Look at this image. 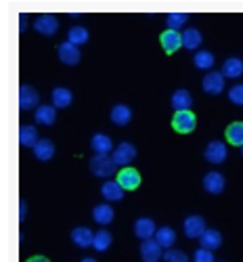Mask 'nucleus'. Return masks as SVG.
I'll return each instance as SVG.
<instances>
[{
    "label": "nucleus",
    "mask_w": 243,
    "mask_h": 262,
    "mask_svg": "<svg viewBox=\"0 0 243 262\" xmlns=\"http://www.w3.org/2000/svg\"><path fill=\"white\" fill-rule=\"evenodd\" d=\"M220 72L225 74V78H231V80L241 78V74H243V61L239 57H229V59H225L223 70H220Z\"/></svg>",
    "instance_id": "obj_27"
},
{
    "label": "nucleus",
    "mask_w": 243,
    "mask_h": 262,
    "mask_svg": "<svg viewBox=\"0 0 243 262\" xmlns=\"http://www.w3.org/2000/svg\"><path fill=\"white\" fill-rule=\"evenodd\" d=\"M241 156H243V147H241Z\"/></svg>",
    "instance_id": "obj_40"
},
{
    "label": "nucleus",
    "mask_w": 243,
    "mask_h": 262,
    "mask_svg": "<svg viewBox=\"0 0 243 262\" xmlns=\"http://www.w3.org/2000/svg\"><path fill=\"white\" fill-rule=\"evenodd\" d=\"M34 30L40 34V36H47V38H51V36H55L57 32H59V19L55 17V15H40L36 21H34Z\"/></svg>",
    "instance_id": "obj_11"
},
{
    "label": "nucleus",
    "mask_w": 243,
    "mask_h": 262,
    "mask_svg": "<svg viewBox=\"0 0 243 262\" xmlns=\"http://www.w3.org/2000/svg\"><path fill=\"white\" fill-rule=\"evenodd\" d=\"M74 101V95L70 89H65V86H55L53 89V95H51V103L57 107V109H68Z\"/></svg>",
    "instance_id": "obj_22"
},
{
    "label": "nucleus",
    "mask_w": 243,
    "mask_h": 262,
    "mask_svg": "<svg viewBox=\"0 0 243 262\" xmlns=\"http://www.w3.org/2000/svg\"><path fill=\"white\" fill-rule=\"evenodd\" d=\"M172 128L179 135H189L197 128V116L191 109H187V112H176L172 118Z\"/></svg>",
    "instance_id": "obj_3"
},
{
    "label": "nucleus",
    "mask_w": 243,
    "mask_h": 262,
    "mask_svg": "<svg viewBox=\"0 0 243 262\" xmlns=\"http://www.w3.org/2000/svg\"><path fill=\"white\" fill-rule=\"evenodd\" d=\"M160 45L164 49L166 55H174L176 51H181L183 49V34L179 30H168L160 36Z\"/></svg>",
    "instance_id": "obj_7"
},
{
    "label": "nucleus",
    "mask_w": 243,
    "mask_h": 262,
    "mask_svg": "<svg viewBox=\"0 0 243 262\" xmlns=\"http://www.w3.org/2000/svg\"><path fill=\"white\" fill-rule=\"evenodd\" d=\"M183 229H185V235L189 239H200L204 233H206V218L200 216V214H191L185 218V223H183Z\"/></svg>",
    "instance_id": "obj_6"
},
{
    "label": "nucleus",
    "mask_w": 243,
    "mask_h": 262,
    "mask_svg": "<svg viewBox=\"0 0 243 262\" xmlns=\"http://www.w3.org/2000/svg\"><path fill=\"white\" fill-rule=\"evenodd\" d=\"M204 189H206V193H210V195H220L225 191V187H227V179H225V174L223 172H218V170H212V172H208L206 177H204Z\"/></svg>",
    "instance_id": "obj_10"
},
{
    "label": "nucleus",
    "mask_w": 243,
    "mask_h": 262,
    "mask_svg": "<svg viewBox=\"0 0 243 262\" xmlns=\"http://www.w3.org/2000/svg\"><path fill=\"white\" fill-rule=\"evenodd\" d=\"M80 262H97L95 258H84V260H80Z\"/></svg>",
    "instance_id": "obj_39"
},
{
    "label": "nucleus",
    "mask_w": 243,
    "mask_h": 262,
    "mask_svg": "<svg viewBox=\"0 0 243 262\" xmlns=\"http://www.w3.org/2000/svg\"><path fill=\"white\" fill-rule=\"evenodd\" d=\"M38 128L34 124H24L19 128V143L28 147V149H34V145L38 143Z\"/></svg>",
    "instance_id": "obj_25"
},
{
    "label": "nucleus",
    "mask_w": 243,
    "mask_h": 262,
    "mask_svg": "<svg viewBox=\"0 0 243 262\" xmlns=\"http://www.w3.org/2000/svg\"><path fill=\"white\" fill-rule=\"evenodd\" d=\"M141 172L137 170V168H130V166H126V168H122L120 172H118V183L126 189V191H137L139 187H141Z\"/></svg>",
    "instance_id": "obj_12"
},
{
    "label": "nucleus",
    "mask_w": 243,
    "mask_h": 262,
    "mask_svg": "<svg viewBox=\"0 0 243 262\" xmlns=\"http://www.w3.org/2000/svg\"><path fill=\"white\" fill-rule=\"evenodd\" d=\"M158 225H156V221L153 218H147V216H143V218H137V223H135V235L141 239V242H147V239H153L156 237V233H158Z\"/></svg>",
    "instance_id": "obj_14"
},
{
    "label": "nucleus",
    "mask_w": 243,
    "mask_h": 262,
    "mask_svg": "<svg viewBox=\"0 0 243 262\" xmlns=\"http://www.w3.org/2000/svg\"><path fill=\"white\" fill-rule=\"evenodd\" d=\"M40 105V93L30 84H21L19 86V107L24 112H30V109Z\"/></svg>",
    "instance_id": "obj_8"
},
{
    "label": "nucleus",
    "mask_w": 243,
    "mask_h": 262,
    "mask_svg": "<svg viewBox=\"0 0 243 262\" xmlns=\"http://www.w3.org/2000/svg\"><path fill=\"white\" fill-rule=\"evenodd\" d=\"M141 260L143 262H160L164 258V248L156 242V239H147L141 244Z\"/></svg>",
    "instance_id": "obj_13"
},
{
    "label": "nucleus",
    "mask_w": 243,
    "mask_h": 262,
    "mask_svg": "<svg viewBox=\"0 0 243 262\" xmlns=\"http://www.w3.org/2000/svg\"><path fill=\"white\" fill-rule=\"evenodd\" d=\"M124 193H126V189L118 181H107L101 185V195L105 202H122Z\"/></svg>",
    "instance_id": "obj_15"
},
{
    "label": "nucleus",
    "mask_w": 243,
    "mask_h": 262,
    "mask_svg": "<svg viewBox=\"0 0 243 262\" xmlns=\"http://www.w3.org/2000/svg\"><path fill=\"white\" fill-rule=\"evenodd\" d=\"M114 208L109 206V204H99L93 208V221L101 227H107V225H112L114 223Z\"/></svg>",
    "instance_id": "obj_23"
},
{
    "label": "nucleus",
    "mask_w": 243,
    "mask_h": 262,
    "mask_svg": "<svg viewBox=\"0 0 243 262\" xmlns=\"http://www.w3.org/2000/svg\"><path fill=\"white\" fill-rule=\"evenodd\" d=\"M229 101L237 107H243V84H235L229 89Z\"/></svg>",
    "instance_id": "obj_34"
},
{
    "label": "nucleus",
    "mask_w": 243,
    "mask_h": 262,
    "mask_svg": "<svg viewBox=\"0 0 243 262\" xmlns=\"http://www.w3.org/2000/svg\"><path fill=\"white\" fill-rule=\"evenodd\" d=\"M227 141L235 147H243V122H233L227 128Z\"/></svg>",
    "instance_id": "obj_31"
},
{
    "label": "nucleus",
    "mask_w": 243,
    "mask_h": 262,
    "mask_svg": "<svg viewBox=\"0 0 243 262\" xmlns=\"http://www.w3.org/2000/svg\"><path fill=\"white\" fill-rule=\"evenodd\" d=\"M202 89L206 95H212V97L220 95L225 91V74L223 72H208L202 80Z\"/></svg>",
    "instance_id": "obj_5"
},
{
    "label": "nucleus",
    "mask_w": 243,
    "mask_h": 262,
    "mask_svg": "<svg viewBox=\"0 0 243 262\" xmlns=\"http://www.w3.org/2000/svg\"><path fill=\"white\" fill-rule=\"evenodd\" d=\"M34 158L38 162H49L55 158V143L51 139H40L34 145Z\"/></svg>",
    "instance_id": "obj_21"
},
{
    "label": "nucleus",
    "mask_w": 243,
    "mask_h": 262,
    "mask_svg": "<svg viewBox=\"0 0 243 262\" xmlns=\"http://www.w3.org/2000/svg\"><path fill=\"white\" fill-rule=\"evenodd\" d=\"M112 158L116 160V164H118L120 168H126V166H130L132 162H135V158H137V147L132 145V143H128V141H124V143H120V145L116 147V151H114Z\"/></svg>",
    "instance_id": "obj_9"
},
{
    "label": "nucleus",
    "mask_w": 243,
    "mask_h": 262,
    "mask_svg": "<svg viewBox=\"0 0 243 262\" xmlns=\"http://www.w3.org/2000/svg\"><path fill=\"white\" fill-rule=\"evenodd\" d=\"M189 15L187 13H168L166 17V28L168 30H181L185 24H187Z\"/></svg>",
    "instance_id": "obj_33"
},
{
    "label": "nucleus",
    "mask_w": 243,
    "mask_h": 262,
    "mask_svg": "<svg viewBox=\"0 0 243 262\" xmlns=\"http://www.w3.org/2000/svg\"><path fill=\"white\" fill-rule=\"evenodd\" d=\"M109 120H112V124H116V126H126L132 120V109L124 103H118L112 107V112H109Z\"/></svg>",
    "instance_id": "obj_19"
},
{
    "label": "nucleus",
    "mask_w": 243,
    "mask_h": 262,
    "mask_svg": "<svg viewBox=\"0 0 243 262\" xmlns=\"http://www.w3.org/2000/svg\"><path fill=\"white\" fill-rule=\"evenodd\" d=\"M164 260L166 262H189V256L181 250H168L164 252Z\"/></svg>",
    "instance_id": "obj_36"
},
{
    "label": "nucleus",
    "mask_w": 243,
    "mask_h": 262,
    "mask_svg": "<svg viewBox=\"0 0 243 262\" xmlns=\"http://www.w3.org/2000/svg\"><path fill=\"white\" fill-rule=\"evenodd\" d=\"M153 239H156V242H158L164 250H170V248L176 244V231H174L172 227H160Z\"/></svg>",
    "instance_id": "obj_28"
},
{
    "label": "nucleus",
    "mask_w": 243,
    "mask_h": 262,
    "mask_svg": "<svg viewBox=\"0 0 243 262\" xmlns=\"http://www.w3.org/2000/svg\"><path fill=\"white\" fill-rule=\"evenodd\" d=\"M112 244H114V237H112L109 231L101 229L99 233H95V239H93V250L95 252L103 254V252H107L109 248H112Z\"/></svg>",
    "instance_id": "obj_29"
},
{
    "label": "nucleus",
    "mask_w": 243,
    "mask_h": 262,
    "mask_svg": "<svg viewBox=\"0 0 243 262\" xmlns=\"http://www.w3.org/2000/svg\"><path fill=\"white\" fill-rule=\"evenodd\" d=\"M200 239H202V246L208 250H218L223 246V235H220V231H216V229H206V233Z\"/></svg>",
    "instance_id": "obj_30"
},
{
    "label": "nucleus",
    "mask_w": 243,
    "mask_h": 262,
    "mask_svg": "<svg viewBox=\"0 0 243 262\" xmlns=\"http://www.w3.org/2000/svg\"><path fill=\"white\" fill-rule=\"evenodd\" d=\"M72 244L76 246V248H82V250H86V248H93V239H95V233L88 229V227H76L74 231H72Z\"/></svg>",
    "instance_id": "obj_16"
},
{
    "label": "nucleus",
    "mask_w": 243,
    "mask_h": 262,
    "mask_svg": "<svg viewBox=\"0 0 243 262\" xmlns=\"http://www.w3.org/2000/svg\"><path fill=\"white\" fill-rule=\"evenodd\" d=\"M214 61H216V57L210 51H195V55H193V65L200 72H212Z\"/></svg>",
    "instance_id": "obj_26"
},
{
    "label": "nucleus",
    "mask_w": 243,
    "mask_h": 262,
    "mask_svg": "<svg viewBox=\"0 0 243 262\" xmlns=\"http://www.w3.org/2000/svg\"><path fill=\"white\" fill-rule=\"evenodd\" d=\"M204 158H206V162L212 164V166H220L223 162H227V158H229L227 143H223V141H212V143H208L206 149H204Z\"/></svg>",
    "instance_id": "obj_4"
},
{
    "label": "nucleus",
    "mask_w": 243,
    "mask_h": 262,
    "mask_svg": "<svg viewBox=\"0 0 243 262\" xmlns=\"http://www.w3.org/2000/svg\"><path fill=\"white\" fill-rule=\"evenodd\" d=\"M170 103H172L174 112H187V109H191V105H193V95L187 89H179V91L172 93Z\"/></svg>",
    "instance_id": "obj_18"
},
{
    "label": "nucleus",
    "mask_w": 243,
    "mask_h": 262,
    "mask_svg": "<svg viewBox=\"0 0 243 262\" xmlns=\"http://www.w3.org/2000/svg\"><path fill=\"white\" fill-rule=\"evenodd\" d=\"M28 262H51V260L44 256H32V258H28Z\"/></svg>",
    "instance_id": "obj_38"
},
{
    "label": "nucleus",
    "mask_w": 243,
    "mask_h": 262,
    "mask_svg": "<svg viewBox=\"0 0 243 262\" xmlns=\"http://www.w3.org/2000/svg\"><path fill=\"white\" fill-rule=\"evenodd\" d=\"M193 262H216L214 260V250H208V248H200L195 254H193Z\"/></svg>",
    "instance_id": "obj_35"
},
{
    "label": "nucleus",
    "mask_w": 243,
    "mask_h": 262,
    "mask_svg": "<svg viewBox=\"0 0 243 262\" xmlns=\"http://www.w3.org/2000/svg\"><path fill=\"white\" fill-rule=\"evenodd\" d=\"M202 42H204V36H202V32L197 28H187L183 32V47L187 51H200Z\"/></svg>",
    "instance_id": "obj_24"
},
{
    "label": "nucleus",
    "mask_w": 243,
    "mask_h": 262,
    "mask_svg": "<svg viewBox=\"0 0 243 262\" xmlns=\"http://www.w3.org/2000/svg\"><path fill=\"white\" fill-rule=\"evenodd\" d=\"M26 216H28V204L21 200V202H19V223H24Z\"/></svg>",
    "instance_id": "obj_37"
},
{
    "label": "nucleus",
    "mask_w": 243,
    "mask_h": 262,
    "mask_svg": "<svg viewBox=\"0 0 243 262\" xmlns=\"http://www.w3.org/2000/svg\"><path fill=\"white\" fill-rule=\"evenodd\" d=\"M34 120H36V124H42V126H53L57 122V107L53 103L51 105H38Z\"/></svg>",
    "instance_id": "obj_17"
},
{
    "label": "nucleus",
    "mask_w": 243,
    "mask_h": 262,
    "mask_svg": "<svg viewBox=\"0 0 243 262\" xmlns=\"http://www.w3.org/2000/svg\"><path fill=\"white\" fill-rule=\"evenodd\" d=\"M88 168H91V172L95 174V177H99V179H109V177H114L116 170H118L120 166L116 164L114 158L95 154V158H91V162H88Z\"/></svg>",
    "instance_id": "obj_1"
},
{
    "label": "nucleus",
    "mask_w": 243,
    "mask_h": 262,
    "mask_svg": "<svg viewBox=\"0 0 243 262\" xmlns=\"http://www.w3.org/2000/svg\"><path fill=\"white\" fill-rule=\"evenodd\" d=\"M91 149L95 151V154L109 156V151H114V141H112V137L105 135V133H97L91 139Z\"/></svg>",
    "instance_id": "obj_20"
},
{
    "label": "nucleus",
    "mask_w": 243,
    "mask_h": 262,
    "mask_svg": "<svg viewBox=\"0 0 243 262\" xmlns=\"http://www.w3.org/2000/svg\"><path fill=\"white\" fill-rule=\"evenodd\" d=\"M57 57H59V61H61L63 65H68V68H74V65H78L80 59H82V51H80V47L74 45V42L65 40V42H61V45L57 47Z\"/></svg>",
    "instance_id": "obj_2"
},
{
    "label": "nucleus",
    "mask_w": 243,
    "mask_h": 262,
    "mask_svg": "<svg viewBox=\"0 0 243 262\" xmlns=\"http://www.w3.org/2000/svg\"><path fill=\"white\" fill-rule=\"evenodd\" d=\"M88 38H91V34H88V30H86L84 26H74V28H70V32H68V40L74 42L76 47L86 45Z\"/></svg>",
    "instance_id": "obj_32"
}]
</instances>
